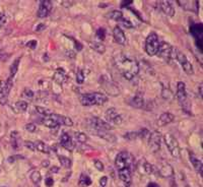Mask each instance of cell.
Returning <instances> with one entry per match:
<instances>
[{"label":"cell","mask_w":203,"mask_h":187,"mask_svg":"<svg viewBox=\"0 0 203 187\" xmlns=\"http://www.w3.org/2000/svg\"><path fill=\"white\" fill-rule=\"evenodd\" d=\"M115 66L124 79L131 80L139 72V65L137 61L125 54H118L114 58Z\"/></svg>","instance_id":"1"},{"label":"cell","mask_w":203,"mask_h":187,"mask_svg":"<svg viewBox=\"0 0 203 187\" xmlns=\"http://www.w3.org/2000/svg\"><path fill=\"white\" fill-rule=\"evenodd\" d=\"M176 97L181 106L182 110L188 115H192V104L188 98L186 91V84L183 81H179L177 85V92H176Z\"/></svg>","instance_id":"2"},{"label":"cell","mask_w":203,"mask_h":187,"mask_svg":"<svg viewBox=\"0 0 203 187\" xmlns=\"http://www.w3.org/2000/svg\"><path fill=\"white\" fill-rule=\"evenodd\" d=\"M108 98L103 95L102 93H89V94H82L80 96V102L85 107L95 106V105H103L105 104Z\"/></svg>","instance_id":"3"},{"label":"cell","mask_w":203,"mask_h":187,"mask_svg":"<svg viewBox=\"0 0 203 187\" xmlns=\"http://www.w3.org/2000/svg\"><path fill=\"white\" fill-rule=\"evenodd\" d=\"M164 143H166L168 151H170V154L172 155V157H174L175 159H179L180 156H181V150H180L177 138H176L173 134L167 133L164 135Z\"/></svg>","instance_id":"4"},{"label":"cell","mask_w":203,"mask_h":187,"mask_svg":"<svg viewBox=\"0 0 203 187\" xmlns=\"http://www.w3.org/2000/svg\"><path fill=\"white\" fill-rule=\"evenodd\" d=\"M177 50H178V48H176V47H173L172 45L168 44V43L163 42V43H160L156 55L162 58V59H164V60L176 59V53H177Z\"/></svg>","instance_id":"5"},{"label":"cell","mask_w":203,"mask_h":187,"mask_svg":"<svg viewBox=\"0 0 203 187\" xmlns=\"http://www.w3.org/2000/svg\"><path fill=\"white\" fill-rule=\"evenodd\" d=\"M86 124L90 128V131H94V130L111 131L113 129L111 124H109L105 120L99 118V117H90V118L86 119Z\"/></svg>","instance_id":"6"},{"label":"cell","mask_w":203,"mask_h":187,"mask_svg":"<svg viewBox=\"0 0 203 187\" xmlns=\"http://www.w3.org/2000/svg\"><path fill=\"white\" fill-rule=\"evenodd\" d=\"M159 45L160 41L159 36L155 33H150L146 38V41H145V51L149 56H155L158 53Z\"/></svg>","instance_id":"7"},{"label":"cell","mask_w":203,"mask_h":187,"mask_svg":"<svg viewBox=\"0 0 203 187\" xmlns=\"http://www.w3.org/2000/svg\"><path fill=\"white\" fill-rule=\"evenodd\" d=\"M134 163L133 156L128 153V151H121L117 155L115 159V166L118 170L124 169V168H130L131 165Z\"/></svg>","instance_id":"8"},{"label":"cell","mask_w":203,"mask_h":187,"mask_svg":"<svg viewBox=\"0 0 203 187\" xmlns=\"http://www.w3.org/2000/svg\"><path fill=\"white\" fill-rule=\"evenodd\" d=\"M176 60L181 64L183 70L187 73V74H193L194 69H193L192 64H191V62L188 60V57H187L182 51H180L179 49L177 50V53H176Z\"/></svg>","instance_id":"9"},{"label":"cell","mask_w":203,"mask_h":187,"mask_svg":"<svg viewBox=\"0 0 203 187\" xmlns=\"http://www.w3.org/2000/svg\"><path fill=\"white\" fill-rule=\"evenodd\" d=\"M160 143H162V134L159 131H152L149 134V139H148V146L149 149L152 153H158L160 150Z\"/></svg>","instance_id":"10"},{"label":"cell","mask_w":203,"mask_h":187,"mask_svg":"<svg viewBox=\"0 0 203 187\" xmlns=\"http://www.w3.org/2000/svg\"><path fill=\"white\" fill-rule=\"evenodd\" d=\"M105 117L107 122L109 124H114V125H120L123 121L121 115L115 108H109L105 113Z\"/></svg>","instance_id":"11"},{"label":"cell","mask_w":203,"mask_h":187,"mask_svg":"<svg viewBox=\"0 0 203 187\" xmlns=\"http://www.w3.org/2000/svg\"><path fill=\"white\" fill-rule=\"evenodd\" d=\"M156 173L159 174L160 177L163 178H170L174 175V169L168 162L167 161H162L156 168Z\"/></svg>","instance_id":"12"},{"label":"cell","mask_w":203,"mask_h":187,"mask_svg":"<svg viewBox=\"0 0 203 187\" xmlns=\"http://www.w3.org/2000/svg\"><path fill=\"white\" fill-rule=\"evenodd\" d=\"M136 169L141 175H152L156 172V169L155 167L152 166L151 164H149L147 161H145V160H140V161L137 163Z\"/></svg>","instance_id":"13"},{"label":"cell","mask_w":203,"mask_h":187,"mask_svg":"<svg viewBox=\"0 0 203 187\" xmlns=\"http://www.w3.org/2000/svg\"><path fill=\"white\" fill-rule=\"evenodd\" d=\"M101 84L104 87V89H106V92L109 93L110 95H112V96H117L118 94L120 93L119 88H118L112 80L107 79L106 76H104V77H103V79H101Z\"/></svg>","instance_id":"14"},{"label":"cell","mask_w":203,"mask_h":187,"mask_svg":"<svg viewBox=\"0 0 203 187\" xmlns=\"http://www.w3.org/2000/svg\"><path fill=\"white\" fill-rule=\"evenodd\" d=\"M52 10V2L51 1H41L38 9L37 15L39 18H45L47 17L49 13Z\"/></svg>","instance_id":"15"},{"label":"cell","mask_w":203,"mask_h":187,"mask_svg":"<svg viewBox=\"0 0 203 187\" xmlns=\"http://www.w3.org/2000/svg\"><path fill=\"white\" fill-rule=\"evenodd\" d=\"M47 118L53 119L54 121H56L59 125H65V126H72L73 125V122H72V119L69 117L63 116V115H59V114H55V113H52L51 115Z\"/></svg>","instance_id":"16"},{"label":"cell","mask_w":203,"mask_h":187,"mask_svg":"<svg viewBox=\"0 0 203 187\" xmlns=\"http://www.w3.org/2000/svg\"><path fill=\"white\" fill-rule=\"evenodd\" d=\"M13 79H11V77H8L6 80H5V85H4V89H3V92L1 93V95H0V103L2 105H5L7 103V100H8V95L10 93V89L12 88L13 85V81H12Z\"/></svg>","instance_id":"17"},{"label":"cell","mask_w":203,"mask_h":187,"mask_svg":"<svg viewBox=\"0 0 203 187\" xmlns=\"http://www.w3.org/2000/svg\"><path fill=\"white\" fill-rule=\"evenodd\" d=\"M68 76L66 71L63 68H57L55 70L54 74H53V80L55 81L57 84H63L67 81Z\"/></svg>","instance_id":"18"},{"label":"cell","mask_w":203,"mask_h":187,"mask_svg":"<svg viewBox=\"0 0 203 187\" xmlns=\"http://www.w3.org/2000/svg\"><path fill=\"white\" fill-rule=\"evenodd\" d=\"M113 37H114V40L116 41V43L120 45H126V43H127V39H126V36H125V33L123 32V30H122L120 26H115V29L113 31Z\"/></svg>","instance_id":"19"},{"label":"cell","mask_w":203,"mask_h":187,"mask_svg":"<svg viewBox=\"0 0 203 187\" xmlns=\"http://www.w3.org/2000/svg\"><path fill=\"white\" fill-rule=\"evenodd\" d=\"M175 116L170 112H164L163 114H160L159 119L156 120V125L158 126H164L167 124H170L174 121Z\"/></svg>","instance_id":"20"},{"label":"cell","mask_w":203,"mask_h":187,"mask_svg":"<svg viewBox=\"0 0 203 187\" xmlns=\"http://www.w3.org/2000/svg\"><path fill=\"white\" fill-rule=\"evenodd\" d=\"M60 143H61V146L67 151H72L74 149V143H73V141H72V139L69 136V134L66 133V132H64V133L61 134Z\"/></svg>","instance_id":"21"},{"label":"cell","mask_w":203,"mask_h":187,"mask_svg":"<svg viewBox=\"0 0 203 187\" xmlns=\"http://www.w3.org/2000/svg\"><path fill=\"white\" fill-rule=\"evenodd\" d=\"M159 8L162 9V11L167 14L168 17H174L176 11H175V8L172 5V3L170 1H160L159 2Z\"/></svg>","instance_id":"22"},{"label":"cell","mask_w":203,"mask_h":187,"mask_svg":"<svg viewBox=\"0 0 203 187\" xmlns=\"http://www.w3.org/2000/svg\"><path fill=\"white\" fill-rule=\"evenodd\" d=\"M91 133H94L95 135L99 136L101 138L106 139L107 141L110 142H115L116 141V136H115L113 133H111V131H106V130H94L90 131Z\"/></svg>","instance_id":"23"},{"label":"cell","mask_w":203,"mask_h":187,"mask_svg":"<svg viewBox=\"0 0 203 187\" xmlns=\"http://www.w3.org/2000/svg\"><path fill=\"white\" fill-rule=\"evenodd\" d=\"M178 4L186 10L198 12V8H199L198 1H178Z\"/></svg>","instance_id":"24"},{"label":"cell","mask_w":203,"mask_h":187,"mask_svg":"<svg viewBox=\"0 0 203 187\" xmlns=\"http://www.w3.org/2000/svg\"><path fill=\"white\" fill-rule=\"evenodd\" d=\"M118 174H119V178L121 179V181L123 183H125V184L131 183L132 173H131V169L130 168H124V169L118 170Z\"/></svg>","instance_id":"25"},{"label":"cell","mask_w":203,"mask_h":187,"mask_svg":"<svg viewBox=\"0 0 203 187\" xmlns=\"http://www.w3.org/2000/svg\"><path fill=\"white\" fill-rule=\"evenodd\" d=\"M35 143V147H36V151H39L41 153L46 154V155H49L51 153V147H50L48 145H46L45 142L43 141H40V140H37Z\"/></svg>","instance_id":"26"},{"label":"cell","mask_w":203,"mask_h":187,"mask_svg":"<svg viewBox=\"0 0 203 187\" xmlns=\"http://www.w3.org/2000/svg\"><path fill=\"white\" fill-rule=\"evenodd\" d=\"M130 104H131V106L134 108L141 109V108L144 107L143 98L139 95H136V96H134L133 98H131V100H130Z\"/></svg>","instance_id":"27"},{"label":"cell","mask_w":203,"mask_h":187,"mask_svg":"<svg viewBox=\"0 0 203 187\" xmlns=\"http://www.w3.org/2000/svg\"><path fill=\"white\" fill-rule=\"evenodd\" d=\"M28 107H29V104L25 102L24 100H21V101H17L16 103L14 104L13 109L15 113H24L28 110Z\"/></svg>","instance_id":"28"},{"label":"cell","mask_w":203,"mask_h":187,"mask_svg":"<svg viewBox=\"0 0 203 187\" xmlns=\"http://www.w3.org/2000/svg\"><path fill=\"white\" fill-rule=\"evenodd\" d=\"M190 161H191V163H192V165H193V167H194V169L196 170L197 172L202 176V170H203L202 162L200 161V160H198L197 158H195V157H194V155H193V154H191V153H190Z\"/></svg>","instance_id":"29"},{"label":"cell","mask_w":203,"mask_h":187,"mask_svg":"<svg viewBox=\"0 0 203 187\" xmlns=\"http://www.w3.org/2000/svg\"><path fill=\"white\" fill-rule=\"evenodd\" d=\"M108 17L110 19H113V21L120 22H123L125 21V18L123 17V13H122L121 10H113V11H111L110 13H108Z\"/></svg>","instance_id":"30"},{"label":"cell","mask_w":203,"mask_h":187,"mask_svg":"<svg viewBox=\"0 0 203 187\" xmlns=\"http://www.w3.org/2000/svg\"><path fill=\"white\" fill-rule=\"evenodd\" d=\"M42 124L44 126L50 128V129H57L60 125L56 121H54L53 119H50V118H45V119H42Z\"/></svg>","instance_id":"31"},{"label":"cell","mask_w":203,"mask_h":187,"mask_svg":"<svg viewBox=\"0 0 203 187\" xmlns=\"http://www.w3.org/2000/svg\"><path fill=\"white\" fill-rule=\"evenodd\" d=\"M90 47L93 48V50H95V51H97L98 53H101V54L105 53V51H106V47L102 42L90 43Z\"/></svg>","instance_id":"32"},{"label":"cell","mask_w":203,"mask_h":187,"mask_svg":"<svg viewBox=\"0 0 203 187\" xmlns=\"http://www.w3.org/2000/svg\"><path fill=\"white\" fill-rule=\"evenodd\" d=\"M30 180H32L34 184L40 185V183L42 181V176H41V173L39 172V171H37V170L33 171L32 174H30Z\"/></svg>","instance_id":"33"},{"label":"cell","mask_w":203,"mask_h":187,"mask_svg":"<svg viewBox=\"0 0 203 187\" xmlns=\"http://www.w3.org/2000/svg\"><path fill=\"white\" fill-rule=\"evenodd\" d=\"M36 111L38 112V114L44 116L45 118H47V117H49L53 113L51 110H49V109L42 107V106H36Z\"/></svg>","instance_id":"34"},{"label":"cell","mask_w":203,"mask_h":187,"mask_svg":"<svg viewBox=\"0 0 203 187\" xmlns=\"http://www.w3.org/2000/svg\"><path fill=\"white\" fill-rule=\"evenodd\" d=\"M20 61H21V57H18L17 59H15L13 63L11 64V67H10V75H9V77H11V79H13L14 75L16 74L17 69H18V64H20Z\"/></svg>","instance_id":"35"},{"label":"cell","mask_w":203,"mask_h":187,"mask_svg":"<svg viewBox=\"0 0 203 187\" xmlns=\"http://www.w3.org/2000/svg\"><path fill=\"white\" fill-rule=\"evenodd\" d=\"M124 138L127 140H136L140 138V133L139 131H130L124 134Z\"/></svg>","instance_id":"36"},{"label":"cell","mask_w":203,"mask_h":187,"mask_svg":"<svg viewBox=\"0 0 203 187\" xmlns=\"http://www.w3.org/2000/svg\"><path fill=\"white\" fill-rule=\"evenodd\" d=\"M58 159H59V161H60L61 166H63L64 168H70V167H71L72 162H71V160L69 158L64 157V156H59Z\"/></svg>","instance_id":"37"},{"label":"cell","mask_w":203,"mask_h":187,"mask_svg":"<svg viewBox=\"0 0 203 187\" xmlns=\"http://www.w3.org/2000/svg\"><path fill=\"white\" fill-rule=\"evenodd\" d=\"M21 97H22V98H25V99H28L30 101H32V100H34V98H35V93H34L30 89L26 88V89H24V92L21 93Z\"/></svg>","instance_id":"38"},{"label":"cell","mask_w":203,"mask_h":187,"mask_svg":"<svg viewBox=\"0 0 203 187\" xmlns=\"http://www.w3.org/2000/svg\"><path fill=\"white\" fill-rule=\"evenodd\" d=\"M74 136H75V139L77 140L78 142H80V143L86 142L87 139H89L87 135H86L85 133H83V132H75Z\"/></svg>","instance_id":"39"},{"label":"cell","mask_w":203,"mask_h":187,"mask_svg":"<svg viewBox=\"0 0 203 187\" xmlns=\"http://www.w3.org/2000/svg\"><path fill=\"white\" fill-rule=\"evenodd\" d=\"M91 184V180L89 176H86V175L84 174H81L80 175V178H79V185L81 186H89Z\"/></svg>","instance_id":"40"},{"label":"cell","mask_w":203,"mask_h":187,"mask_svg":"<svg viewBox=\"0 0 203 187\" xmlns=\"http://www.w3.org/2000/svg\"><path fill=\"white\" fill-rule=\"evenodd\" d=\"M95 38H97V42H99V41H104L105 38H106V31L105 29L103 28H99L97 33H95Z\"/></svg>","instance_id":"41"},{"label":"cell","mask_w":203,"mask_h":187,"mask_svg":"<svg viewBox=\"0 0 203 187\" xmlns=\"http://www.w3.org/2000/svg\"><path fill=\"white\" fill-rule=\"evenodd\" d=\"M84 79H85V74H84V71L82 69L77 70V72H76V81H77V84H83Z\"/></svg>","instance_id":"42"},{"label":"cell","mask_w":203,"mask_h":187,"mask_svg":"<svg viewBox=\"0 0 203 187\" xmlns=\"http://www.w3.org/2000/svg\"><path fill=\"white\" fill-rule=\"evenodd\" d=\"M162 95H163V98L166 99V100H171L174 97L173 92H172L171 89H164Z\"/></svg>","instance_id":"43"},{"label":"cell","mask_w":203,"mask_h":187,"mask_svg":"<svg viewBox=\"0 0 203 187\" xmlns=\"http://www.w3.org/2000/svg\"><path fill=\"white\" fill-rule=\"evenodd\" d=\"M25 130L26 131H29V132H35L37 130V126H36V124L35 123H28L25 125Z\"/></svg>","instance_id":"44"},{"label":"cell","mask_w":203,"mask_h":187,"mask_svg":"<svg viewBox=\"0 0 203 187\" xmlns=\"http://www.w3.org/2000/svg\"><path fill=\"white\" fill-rule=\"evenodd\" d=\"M94 164H95V167L99 171H104V164H103L101 161H99V160H95V161L94 162Z\"/></svg>","instance_id":"45"},{"label":"cell","mask_w":203,"mask_h":187,"mask_svg":"<svg viewBox=\"0 0 203 187\" xmlns=\"http://www.w3.org/2000/svg\"><path fill=\"white\" fill-rule=\"evenodd\" d=\"M6 22V14L5 13H0V29L5 25Z\"/></svg>","instance_id":"46"},{"label":"cell","mask_w":203,"mask_h":187,"mask_svg":"<svg viewBox=\"0 0 203 187\" xmlns=\"http://www.w3.org/2000/svg\"><path fill=\"white\" fill-rule=\"evenodd\" d=\"M25 146L26 149H29L30 151H36L35 143L32 142V141H25Z\"/></svg>","instance_id":"47"},{"label":"cell","mask_w":203,"mask_h":187,"mask_svg":"<svg viewBox=\"0 0 203 187\" xmlns=\"http://www.w3.org/2000/svg\"><path fill=\"white\" fill-rule=\"evenodd\" d=\"M37 45H38V42L36 40H32V41H29V43H26V46H28L29 48L33 49V50L36 49Z\"/></svg>","instance_id":"48"},{"label":"cell","mask_w":203,"mask_h":187,"mask_svg":"<svg viewBox=\"0 0 203 187\" xmlns=\"http://www.w3.org/2000/svg\"><path fill=\"white\" fill-rule=\"evenodd\" d=\"M107 183H108V178H107L106 176L102 177L101 179H99V185H101L102 187H106Z\"/></svg>","instance_id":"49"},{"label":"cell","mask_w":203,"mask_h":187,"mask_svg":"<svg viewBox=\"0 0 203 187\" xmlns=\"http://www.w3.org/2000/svg\"><path fill=\"white\" fill-rule=\"evenodd\" d=\"M47 26H46L45 23H40V25H38V26L36 28V31L37 32H41V31H44Z\"/></svg>","instance_id":"50"},{"label":"cell","mask_w":203,"mask_h":187,"mask_svg":"<svg viewBox=\"0 0 203 187\" xmlns=\"http://www.w3.org/2000/svg\"><path fill=\"white\" fill-rule=\"evenodd\" d=\"M45 183H46V185H47L48 187H51L53 184H54V180H53L52 178H47L46 179V181H45Z\"/></svg>","instance_id":"51"},{"label":"cell","mask_w":203,"mask_h":187,"mask_svg":"<svg viewBox=\"0 0 203 187\" xmlns=\"http://www.w3.org/2000/svg\"><path fill=\"white\" fill-rule=\"evenodd\" d=\"M4 85H5V81H3V80L0 81V95H1V93L3 92V89H4Z\"/></svg>","instance_id":"52"},{"label":"cell","mask_w":203,"mask_h":187,"mask_svg":"<svg viewBox=\"0 0 203 187\" xmlns=\"http://www.w3.org/2000/svg\"><path fill=\"white\" fill-rule=\"evenodd\" d=\"M49 165H50V162L48 161V160H44V161L42 162V166L45 167V168H46V167H48Z\"/></svg>","instance_id":"53"},{"label":"cell","mask_w":203,"mask_h":187,"mask_svg":"<svg viewBox=\"0 0 203 187\" xmlns=\"http://www.w3.org/2000/svg\"><path fill=\"white\" fill-rule=\"evenodd\" d=\"M147 187H160L159 184H156V183L155 182H150V183H148L147 184Z\"/></svg>","instance_id":"54"},{"label":"cell","mask_w":203,"mask_h":187,"mask_svg":"<svg viewBox=\"0 0 203 187\" xmlns=\"http://www.w3.org/2000/svg\"><path fill=\"white\" fill-rule=\"evenodd\" d=\"M58 171H59L58 167H53V168L51 169V172L52 173H58Z\"/></svg>","instance_id":"55"},{"label":"cell","mask_w":203,"mask_h":187,"mask_svg":"<svg viewBox=\"0 0 203 187\" xmlns=\"http://www.w3.org/2000/svg\"><path fill=\"white\" fill-rule=\"evenodd\" d=\"M198 92H199V94H200V97H202V84H200V85H199Z\"/></svg>","instance_id":"56"},{"label":"cell","mask_w":203,"mask_h":187,"mask_svg":"<svg viewBox=\"0 0 203 187\" xmlns=\"http://www.w3.org/2000/svg\"><path fill=\"white\" fill-rule=\"evenodd\" d=\"M125 187H132L131 183H128V184H125Z\"/></svg>","instance_id":"57"},{"label":"cell","mask_w":203,"mask_h":187,"mask_svg":"<svg viewBox=\"0 0 203 187\" xmlns=\"http://www.w3.org/2000/svg\"><path fill=\"white\" fill-rule=\"evenodd\" d=\"M186 187H190V186H188V185H187V186H186Z\"/></svg>","instance_id":"58"}]
</instances>
